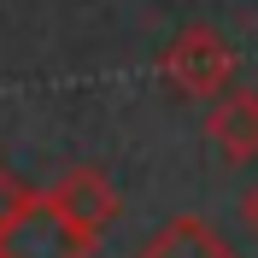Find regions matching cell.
<instances>
[{
    "instance_id": "obj_7",
    "label": "cell",
    "mask_w": 258,
    "mask_h": 258,
    "mask_svg": "<svg viewBox=\"0 0 258 258\" xmlns=\"http://www.w3.org/2000/svg\"><path fill=\"white\" fill-rule=\"evenodd\" d=\"M241 217H246V229L258 235V188H246V200H241Z\"/></svg>"
},
{
    "instance_id": "obj_6",
    "label": "cell",
    "mask_w": 258,
    "mask_h": 258,
    "mask_svg": "<svg viewBox=\"0 0 258 258\" xmlns=\"http://www.w3.org/2000/svg\"><path fill=\"white\" fill-rule=\"evenodd\" d=\"M35 194H41V188H30V182H24V176H12V170L0 164V229L12 223V217H18V211H24V206H30Z\"/></svg>"
},
{
    "instance_id": "obj_1",
    "label": "cell",
    "mask_w": 258,
    "mask_h": 258,
    "mask_svg": "<svg viewBox=\"0 0 258 258\" xmlns=\"http://www.w3.org/2000/svg\"><path fill=\"white\" fill-rule=\"evenodd\" d=\"M94 252H100V235L82 229L47 188L0 229V258H94Z\"/></svg>"
},
{
    "instance_id": "obj_4",
    "label": "cell",
    "mask_w": 258,
    "mask_h": 258,
    "mask_svg": "<svg viewBox=\"0 0 258 258\" xmlns=\"http://www.w3.org/2000/svg\"><path fill=\"white\" fill-rule=\"evenodd\" d=\"M53 200H59L64 211H71V217H77L82 229H106L117 217V211H123V200H117V188H112V176H106V170H94V164H77V170H64L59 182H53Z\"/></svg>"
},
{
    "instance_id": "obj_2",
    "label": "cell",
    "mask_w": 258,
    "mask_h": 258,
    "mask_svg": "<svg viewBox=\"0 0 258 258\" xmlns=\"http://www.w3.org/2000/svg\"><path fill=\"white\" fill-rule=\"evenodd\" d=\"M235 47H229L223 35L211 30V24H188V30L159 53V77L188 100H217L235 88Z\"/></svg>"
},
{
    "instance_id": "obj_5",
    "label": "cell",
    "mask_w": 258,
    "mask_h": 258,
    "mask_svg": "<svg viewBox=\"0 0 258 258\" xmlns=\"http://www.w3.org/2000/svg\"><path fill=\"white\" fill-rule=\"evenodd\" d=\"M135 258H241L206 217H170Z\"/></svg>"
},
{
    "instance_id": "obj_3",
    "label": "cell",
    "mask_w": 258,
    "mask_h": 258,
    "mask_svg": "<svg viewBox=\"0 0 258 258\" xmlns=\"http://www.w3.org/2000/svg\"><path fill=\"white\" fill-rule=\"evenodd\" d=\"M206 141L223 153V164L258 159V88H229L206 112Z\"/></svg>"
}]
</instances>
